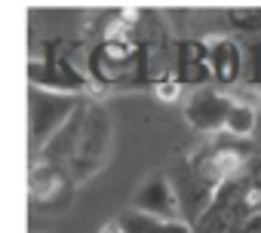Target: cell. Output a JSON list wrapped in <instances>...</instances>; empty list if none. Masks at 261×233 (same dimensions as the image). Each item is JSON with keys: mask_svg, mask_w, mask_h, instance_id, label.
Instances as JSON below:
<instances>
[{"mask_svg": "<svg viewBox=\"0 0 261 233\" xmlns=\"http://www.w3.org/2000/svg\"><path fill=\"white\" fill-rule=\"evenodd\" d=\"M80 98L77 95H59V92H46V89H34L28 92V148L31 157H37L56 135L59 129L80 110Z\"/></svg>", "mask_w": 261, "mask_h": 233, "instance_id": "1", "label": "cell"}, {"mask_svg": "<svg viewBox=\"0 0 261 233\" xmlns=\"http://www.w3.org/2000/svg\"><path fill=\"white\" fill-rule=\"evenodd\" d=\"M28 83L34 89H46V92H59V95H77V98L92 89L89 77L71 65L68 46H62V40L46 43L43 59L28 62Z\"/></svg>", "mask_w": 261, "mask_h": 233, "instance_id": "2", "label": "cell"}, {"mask_svg": "<svg viewBox=\"0 0 261 233\" xmlns=\"http://www.w3.org/2000/svg\"><path fill=\"white\" fill-rule=\"evenodd\" d=\"M108 148H111V116H108L105 107L86 104V123H83V132H80L74 160L68 163V172H71L74 184L86 181L101 166Z\"/></svg>", "mask_w": 261, "mask_h": 233, "instance_id": "3", "label": "cell"}, {"mask_svg": "<svg viewBox=\"0 0 261 233\" xmlns=\"http://www.w3.org/2000/svg\"><path fill=\"white\" fill-rule=\"evenodd\" d=\"M169 181H172V187H175V193H178V202H181V221H188V224L194 227V224L203 218V212L209 209L215 190L194 172V166H191L188 157H178V160L172 163Z\"/></svg>", "mask_w": 261, "mask_h": 233, "instance_id": "4", "label": "cell"}, {"mask_svg": "<svg viewBox=\"0 0 261 233\" xmlns=\"http://www.w3.org/2000/svg\"><path fill=\"white\" fill-rule=\"evenodd\" d=\"M233 98L224 92H212V89H200L185 101V120L206 135H215L221 129H227V116H230Z\"/></svg>", "mask_w": 261, "mask_h": 233, "instance_id": "5", "label": "cell"}, {"mask_svg": "<svg viewBox=\"0 0 261 233\" xmlns=\"http://www.w3.org/2000/svg\"><path fill=\"white\" fill-rule=\"evenodd\" d=\"M133 209L142 212V215H151V218H163V221H181V202H178V193L172 187V181L166 175H154L148 178L136 199H133Z\"/></svg>", "mask_w": 261, "mask_h": 233, "instance_id": "6", "label": "cell"}, {"mask_svg": "<svg viewBox=\"0 0 261 233\" xmlns=\"http://www.w3.org/2000/svg\"><path fill=\"white\" fill-rule=\"evenodd\" d=\"M185 86H203L212 80L209 68V40H178L175 43V71Z\"/></svg>", "mask_w": 261, "mask_h": 233, "instance_id": "7", "label": "cell"}, {"mask_svg": "<svg viewBox=\"0 0 261 233\" xmlns=\"http://www.w3.org/2000/svg\"><path fill=\"white\" fill-rule=\"evenodd\" d=\"M209 68L212 80L221 86H230L243 77V43L230 37H212L209 40Z\"/></svg>", "mask_w": 261, "mask_h": 233, "instance_id": "8", "label": "cell"}, {"mask_svg": "<svg viewBox=\"0 0 261 233\" xmlns=\"http://www.w3.org/2000/svg\"><path fill=\"white\" fill-rule=\"evenodd\" d=\"M123 233H194V227L188 221H163V218H151L142 215L136 209H129L126 215L117 218Z\"/></svg>", "mask_w": 261, "mask_h": 233, "instance_id": "9", "label": "cell"}, {"mask_svg": "<svg viewBox=\"0 0 261 233\" xmlns=\"http://www.w3.org/2000/svg\"><path fill=\"white\" fill-rule=\"evenodd\" d=\"M255 126H258V110L252 104H243V101L233 98V107H230V116H227V132L237 135V138H246V135L255 132Z\"/></svg>", "mask_w": 261, "mask_h": 233, "instance_id": "10", "label": "cell"}, {"mask_svg": "<svg viewBox=\"0 0 261 233\" xmlns=\"http://www.w3.org/2000/svg\"><path fill=\"white\" fill-rule=\"evenodd\" d=\"M227 19H230V28L246 34V37H261V7H233L227 10Z\"/></svg>", "mask_w": 261, "mask_h": 233, "instance_id": "11", "label": "cell"}, {"mask_svg": "<svg viewBox=\"0 0 261 233\" xmlns=\"http://www.w3.org/2000/svg\"><path fill=\"white\" fill-rule=\"evenodd\" d=\"M181 89H185V83H181L175 74H166V77H160V80L154 83V92H157L163 101H178V98H181Z\"/></svg>", "mask_w": 261, "mask_h": 233, "instance_id": "12", "label": "cell"}, {"mask_svg": "<svg viewBox=\"0 0 261 233\" xmlns=\"http://www.w3.org/2000/svg\"><path fill=\"white\" fill-rule=\"evenodd\" d=\"M243 178H246V181H249L255 190H261V154H255V157L249 160V166H246Z\"/></svg>", "mask_w": 261, "mask_h": 233, "instance_id": "13", "label": "cell"}, {"mask_svg": "<svg viewBox=\"0 0 261 233\" xmlns=\"http://www.w3.org/2000/svg\"><path fill=\"white\" fill-rule=\"evenodd\" d=\"M240 233H261V212H258V215H252V218L243 224V230H240Z\"/></svg>", "mask_w": 261, "mask_h": 233, "instance_id": "14", "label": "cell"}, {"mask_svg": "<svg viewBox=\"0 0 261 233\" xmlns=\"http://www.w3.org/2000/svg\"><path fill=\"white\" fill-rule=\"evenodd\" d=\"M101 233H123V227H120V221H111L108 227H101Z\"/></svg>", "mask_w": 261, "mask_h": 233, "instance_id": "15", "label": "cell"}]
</instances>
